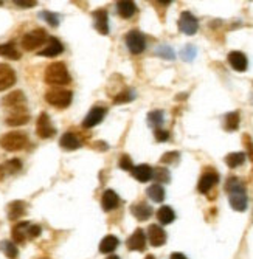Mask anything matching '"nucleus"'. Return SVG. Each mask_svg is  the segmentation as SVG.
Instances as JSON below:
<instances>
[{
  "label": "nucleus",
  "instance_id": "nucleus-1",
  "mask_svg": "<svg viewBox=\"0 0 253 259\" xmlns=\"http://www.w3.org/2000/svg\"><path fill=\"white\" fill-rule=\"evenodd\" d=\"M225 191L229 192V200H230V206L235 211L243 213L247 210L249 205V199H247V191L246 186L239 182L238 177H230L225 183Z\"/></svg>",
  "mask_w": 253,
  "mask_h": 259
},
{
  "label": "nucleus",
  "instance_id": "nucleus-2",
  "mask_svg": "<svg viewBox=\"0 0 253 259\" xmlns=\"http://www.w3.org/2000/svg\"><path fill=\"white\" fill-rule=\"evenodd\" d=\"M72 78L64 62H53L45 70V83L50 86H67Z\"/></svg>",
  "mask_w": 253,
  "mask_h": 259
},
{
  "label": "nucleus",
  "instance_id": "nucleus-3",
  "mask_svg": "<svg viewBox=\"0 0 253 259\" xmlns=\"http://www.w3.org/2000/svg\"><path fill=\"white\" fill-rule=\"evenodd\" d=\"M45 99L50 106L58 107V109H66L70 106V102L73 99V95L70 90L66 88H52L45 93Z\"/></svg>",
  "mask_w": 253,
  "mask_h": 259
},
{
  "label": "nucleus",
  "instance_id": "nucleus-4",
  "mask_svg": "<svg viewBox=\"0 0 253 259\" xmlns=\"http://www.w3.org/2000/svg\"><path fill=\"white\" fill-rule=\"evenodd\" d=\"M27 143H28V137L19 131L8 132L0 138V146H2L5 151H11V152L23 149L25 146H27Z\"/></svg>",
  "mask_w": 253,
  "mask_h": 259
},
{
  "label": "nucleus",
  "instance_id": "nucleus-5",
  "mask_svg": "<svg viewBox=\"0 0 253 259\" xmlns=\"http://www.w3.org/2000/svg\"><path fill=\"white\" fill-rule=\"evenodd\" d=\"M47 41V33L42 28H36L30 33H27L22 37V48L27 51H33L36 48H39L42 44Z\"/></svg>",
  "mask_w": 253,
  "mask_h": 259
},
{
  "label": "nucleus",
  "instance_id": "nucleus-6",
  "mask_svg": "<svg viewBox=\"0 0 253 259\" xmlns=\"http://www.w3.org/2000/svg\"><path fill=\"white\" fill-rule=\"evenodd\" d=\"M25 102H27V98H25L23 92L14 90V92L8 93L2 99V106L8 107L11 110V113H17V112H27V109H25Z\"/></svg>",
  "mask_w": 253,
  "mask_h": 259
},
{
  "label": "nucleus",
  "instance_id": "nucleus-7",
  "mask_svg": "<svg viewBox=\"0 0 253 259\" xmlns=\"http://www.w3.org/2000/svg\"><path fill=\"white\" fill-rule=\"evenodd\" d=\"M124 41H126V45H128V50L132 55H140L146 48V39L138 30H131L126 34Z\"/></svg>",
  "mask_w": 253,
  "mask_h": 259
},
{
  "label": "nucleus",
  "instance_id": "nucleus-8",
  "mask_svg": "<svg viewBox=\"0 0 253 259\" xmlns=\"http://www.w3.org/2000/svg\"><path fill=\"white\" fill-rule=\"evenodd\" d=\"M179 30L186 36H193L199 30V20L189 11H183L179 17Z\"/></svg>",
  "mask_w": 253,
  "mask_h": 259
},
{
  "label": "nucleus",
  "instance_id": "nucleus-9",
  "mask_svg": "<svg viewBox=\"0 0 253 259\" xmlns=\"http://www.w3.org/2000/svg\"><path fill=\"white\" fill-rule=\"evenodd\" d=\"M36 134H37V137H41V138H52V137H55L56 131H55L52 121H50L48 113L42 112L39 115V118H37V124H36Z\"/></svg>",
  "mask_w": 253,
  "mask_h": 259
},
{
  "label": "nucleus",
  "instance_id": "nucleus-10",
  "mask_svg": "<svg viewBox=\"0 0 253 259\" xmlns=\"http://www.w3.org/2000/svg\"><path fill=\"white\" fill-rule=\"evenodd\" d=\"M146 238L149 239V244L153 245V247H162V245L167 244V239H168L167 231L163 230L160 225H157V224L149 225Z\"/></svg>",
  "mask_w": 253,
  "mask_h": 259
},
{
  "label": "nucleus",
  "instance_id": "nucleus-11",
  "mask_svg": "<svg viewBox=\"0 0 253 259\" xmlns=\"http://www.w3.org/2000/svg\"><path fill=\"white\" fill-rule=\"evenodd\" d=\"M219 182V175L214 171H205L200 175L199 183H197V191L200 194H207L213 186H216V183Z\"/></svg>",
  "mask_w": 253,
  "mask_h": 259
},
{
  "label": "nucleus",
  "instance_id": "nucleus-12",
  "mask_svg": "<svg viewBox=\"0 0 253 259\" xmlns=\"http://www.w3.org/2000/svg\"><path fill=\"white\" fill-rule=\"evenodd\" d=\"M146 239L148 238L145 235V231L142 228H137L129 236L126 245H128V249L132 250V252H143L146 249Z\"/></svg>",
  "mask_w": 253,
  "mask_h": 259
},
{
  "label": "nucleus",
  "instance_id": "nucleus-13",
  "mask_svg": "<svg viewBox=\"0 0 253 259\" xmlns=\"http://www.w3.org/2000/svg\"><path fill=\"white\" fill-rule=\"evenodd\" d=\"M16 84V72L6 64H0V92Z\"/></svg>",
  "mask_w": 253,
  "mask_h": 259
},
{
  "label": "nucleus",
  "instance_id": "nucleus-14",
  "mask_svg": "<svg viewBox=\"0 0 253 259\" xmlns=\"http://www.w3.org/2000/svg\"><path fill=\"white\" fill-rule=\"evenodd\" d=\"M104 115H106V109L104 107H99V106L92 107L90 112L85 115V120L83 121V127H87V129L95 127L96 124H99L101 121H103Z\"/></svg>",
  "mask_w": 253,
  "mask_h": 259
},
{
  "label": "nucleus",
  "instance_id": "nucleus-15",
  "mask_svg": "<svg viewBox=\"0 0 253 259\" xmlns=\"http://www.w3.org/2000/svg\"><path fill=\"white\" fill-rule=\"evenodd\" d=\"M227 59H229V64L232 66V69L236 72H246L249 67L247 56L243 53V51H230Z\"/></svg>",
  "mask_w": 253,
  "mask_h": 259
},
{
  "label": "nucleus",
  "instance_id": "nucleus-16",
  "mask_svg": "<svg viewBox=\"0 0 253 259\" xmlns=\"http://www.w3.org/2000/svg\"><path fill=\"white\" fill-rule=\"evenodd\" d=\"M93 20H95V28L101 34H109V14L104 8H99L93 11Z\"/></svg>",
  "mask_w": 253,
  "mask_h": 259
},
{
  "label": "nucleus",
  "instance_id": "nucleus-17",
  "mask_svg": "<svg viewBox=\"0 0 253 259\" xmlns=\"http://www.w3.org/2000/svg\"><path fill=\"white\" fill-rule=\"evenodd\" d=\"M62 51H64V45L61 44L59 39H56V37H50V39H48L47 47L42 48V50L39 51V55H41V56H45V58H55V56L61 55Z\"/></svg>",
  "mask_w": 253,
  "mask_h": 259
},
{
  "label": "nucleus",
  "instance_id": "nucleus-18",
  "mask_svg": "<svg viewBox=\"0 0 253 259\" xmlns=\"http://www.w3.org/2000/svg\"><path fill=\"white\" fill-rule=\"evenodd\" d=\"M118 205H120L118 194L113 189H106L103 192V197H101V206H103V210L112 211V210H115Z\"/></svg>",
  "mask_w": 253,
  "mask_h": 259
},
{
  "label": "nucleus",
  "instance_id": "nucleus-19",
  "mask_svg": "<svg viewBox=\"0 0 253 259\" xmlns=\"http://www.w3.org/2000/svg\"><path fill=\"white\" fill-rule=\"evenodd\" d=\"M131 213L134 214L137 221L143 222V221H148V219L153 216V208L145 202H138V203H134L131 206Z\"/></svg>",
  "mask_w": 253,
  "mask_h": 259
},
{
  "label": "nucleus",
  "instance_id": "nucleus-20",
  "mask_svg": "<svg viewBox=\"0 0 253 259\" xmlns=\"http://www.w3.org/2000/svg\"><path fill=\"white\" fill-rule=\"evenodd\" d=\"M153 168H151L149 165H138V166H134L132 168V177L135 180H138V182H149L151 178H153Z\"/></svg>",
  "mask_w": 253,
  "mask_h": 259
},
{
  "label": "nucleus",
  "instance_id": "nucleus-21",
  "mask_svg": "<svg viewBox=\"0 0 253 259\" xmlns=\"http://www.w3.org/2000/svg\"><path fill=\"white\" fill-rule=\"evenodd\" d=\"M59 145H61L62 149H66V151H75V149H78L81 146V140L73 132H66L64 135L61 137Z\"/></svg>",
  "mask_w": 253,
  "mask_h": 259
},
{
  "label": "nucleus",
  "instance_id": "nucleus-22",
  "mask_svg": "<svg viewBox=\"0 0 253 259\" xmlns=\"http://www.w3.org/2000/svg\"><path fill=\"white\" fill-rule=\"evenodd\" d=\"M28 227H30L28 222H20V224H16L14 227H12L11 236H12V239H14L16 244H25V241L28 239V236H27Z\"/></svg>",
  "mask_w": 253,
  "mask_h": 259
},
{
  "label": "nucleus",
  "instance_id": "nucleus-23",
  "mask_svg": "<svg viewBox=\"0 0 253 259\" xmlns=\"http://www.w3.org/2000/svg\"><path fill=\"white\" fill-rule=\"evenodd\" d=\"M117 11L123 19H131L137 12V6L131 0H121V2H117Z\"/></svg>",
  "mask_w": 253,
  "mask_h": 259
},
{
  "label": "nucleus",
  "instance_id": "nucleus-24",
  "mask_svg": "<svg viewBox=\"0 0 253 259\" xmlns=\"http://www.w3.org/2000/svg\"><path fill=\"white\" fill-rule=\"evenodd\" d=\"M118 238L117 236H113V235H107L103 238V241H101L99 244V252L101 253H104V255H110L112 252H115L117 247H118Z\"/></svg>",
  "mask_w": 253,
  "mask_h": 259
},
{
  "label": "nucleus",
  "instance_id": "nucleus-25",
  "mask_svg": "<svg viewBox=\"0 0 253 259\" xmlns=\"http://www.w3.org/2000/svg\"><path fill=\"white\" fill-rule=\"evenodd\" d=\"M27 211V206L22 200H14L8 205V219L9 221H16V219L22 217Z\"/></svg>",
  "mask_w": 253,
  "mask_h": 259
},
{
  "label": "nucleus",
  "instance_id": "nucleus-26",
  "mask_svg": "<svg viewBox=\"0 0 253 259\" xmlns=\"http://www.w3.org/2000/svg\"><path fill=\"white\" fill-rule=\"evenodd\" d=\"M157 219H159V222L162 225H169L171 222H174V219H175V213L174 210L171 208V206H162V208H159L157 211Z\"/></svg>",
  "mask_w": 253,
  "mask_h": 259
},
{
  "label": "nucleus",
  "instance_id": "nucleus-27",
  "mask_svg": "<svg viewBox=\"0 0 253 259\" xmlns=\"http://www.w3.org/2000/svg\"><path fill=\"white\" fill-rule=\"evenodd\" d=\"M239 121H241V116H239V112H230V113H227V115H225V120H224L225 131H229V132L238 131Z\"/></svg>",
  "mask_w": 253,
  "mask_h": 259
},
{
  "label": "nucleus",
  "instance_id": "nucleus-28",
  "mask_svg": "<svg viewBox=\"0 0 253 259\" xmlns=\"http://www.w3.org/2000/svg\"><path fill=\"white\" fill-rule=\"evenodd\" d=\"M146 192H148V197H149L151 200H153V202L160 203V202L165 200V189H163V186L159 185V183L151 185V186L148 188Z\"/></svg>",
  "mask_w": 253,
  "mask_h": 259
},
{
  "label": "nucleus",
  "instance_id": "nucleus-29",
  "mask_svg": "<svg viewBox=\"0 0 253 259\" xmlns=\"http://www.w3.org/2000/svg\"><path fill=\"white\" fill-rule=\"evenodd\" d=\"M0 56H3V58H8V59H19L20 58V53H19V50L16 48V45L9 42V44H3V45H0Z\"/></svg>",
  "mask_w": 253,
  "mask_h": 259
},
{
  "label": "nucleus",
  "instance_id": "nucleus-30",
  "mask_svg": "<svg viewBox=\"0 0 253 259\" xmlns=\"http://www.w3.org/2000/svg\"><path fill=\"white\" fill-rule=\"evenodd\" d=\"M0 252H2L8 259H16L17 255H19L16 244L11 242V241H2L0 242Z\"/></svg>",
  "mask_w": 253,
  "mask_h": 259
},
{
  "label": "nucleus",
  "instance_id": "nucleus-31",
  "mask_svg": "<svg viewBox=\"0 0 253 259\" xmlns=\"http://www.w3.org/2000/svg\"><path fill=\"white\" fill-rule=\"evenodd\" d=\"M30 115L28 112H17V113H11L6 118V124L9 126H22L25 123H28Z\"/></svg>",
  "mask_w": 253,
  "mask_h": 259
},
{
  "label": "nucleus",
  "instance_id": "nucleus-32",
  "mask_svg": "<svg viewBox=\"0 0 253 259\" xmlns=\"http://www.w3.org/2000/svg\"><path fill=\"white\" fill-rule=\"evenodd\" d=\"M246 162V154L244 152H232L225 157V163L229 168H238L244 165Z\"/></svg>",
  "mask_w": 253,
  "mask_h": 259
},
{
  "label": "nucleus",
  "instance_id": "nucleus-33",
  "mask_svg": "<svg viewBox=\"0 0 253 259\" xmlns=\"http://www.w3.org/2000/svg\"><path fill=\"white\" fill-rule=\"evenodd\" d=\"M163 120H165V116H163V110H153V112L148 113V124L151 127H154V129L162 127Z\"/></svg>",
  "mask_w": 253,
  "mask_h": 259
},
{
  "label": "nucleus",
  "instance_id": "nucleus-34",
  "mask_svg": "<svg viewBox=\"0 0 253 259\" xmlns=\"http://www.w3.org/2000/svg\"><path fill=\"white\" fill-rule=\"evenodd\" d=\"M153 178L157 180L159 185H162V183H169V182H171V174H169V171L167 170V168L159 166V168H156V170L153 171Z\"/></svg>",
  "mask_w": 253,
  "mask_h": 259
},
{
  "label": "nucleus",
  "instance_id": "nucleus-35",
  "mask_svg": "<svg viewBox=\"0 0 253 259\" xmlns=\"http://www.w3.org/2000/svg\"><path fill=\"white\" fill-rule=\"evenodd\" d=\"M3 166L6 170V174H16L22 170V162L19 159H11L6 163H3Z\"/></svg>",
  "mask_w": 253,
  "mask_h": 259
},
{
  "label": "nucleus",
  "instance_id": "nucleus-36",
  "mask_svg": "<svg viewBox=\"0 0 253 259\" xmlns=\"http://www.w3.org/2000/svg\"><path fill=\"white\" fill-rule=\"evenodd\" d=\"M196 53H197V50L194 45H185L180 51V55H182V59L186 61V62H191L194 58H196Z\"/></svg>",
  "mask_w": 253,
  "mask_h": 259
},
{
  "label": "nucleus",
  "instance_id": "nucleus-37",
  "mask_svg": "<svg viewBox=\"0 0 253 259\" xmlns=\"http://www.w3.org/2000/svg\"><path fill=\"white\" fill-rule=\"evenodd\" d=\"M134 99V92L132 90H123V92L120 95L115 96V104H124V102H129Z\"/></svg>",
  "mask_w": 253,
  "mask_h": 259
},
{
  "label": "nucleus",
  "instance_id": "nucleus-38",
  "mask_svg": "<svg viewBox=\"0 0 253 259\" xmlns=\"http://www.w3.org/2000/svg\"><path fill=\"white\" fill-rule=\"evenodd\" d=\"M41 16L50 25V27H58L59 25V17H58V14H55V12L44 11V12H41Z\"/></svg>",
  "mask_w": 253,
  "mask_h": 259
},
{
  "label": "nucleus",
  "instance_id": "nucleus-39",
  "mask_svg": "<svg viewBox=\"0 0 253 259\" xmlns=\"http://www.w3.org/2000/svg\"><path fill=\"white\" fill-rule=\"evenodd\" d=\"M156 53H157L159 56H162V58H165V59H174V58H175L174 50H172L171 47H168V45H162V47H159Z\"/></svg>",
  "mask_w": 253,
  "mask_h": 259
},
{
  "label": "nucleus",
  "instance_id": "nucleus-40",
  "mask_svg": "<svg viewBox=\"0 0 253 259\" xmlns=\"http://www.w3.org/2000/svg\"><path fill=\"white\" fill-rule=\"evenodd\" d=\"M118 166L121 168V170L124 171H132V168H134V163H132V159L129 157V155H121L120 160H118Z\"/></svg>",
  "mask_w": 253,
  "mask_h": 259
},
{
  "label": "nucleus",
  "instance_id": "nucleus-41",
  "mask_svg": "<svg viewBox=\"0 0 253 259\" xmlns=\"http://www.w3.org/2000/svg\"><path fill=\"white\" fill-rule=\"evenodd\" d=\"M179 157H180V155H179V152H177V151H172V152H167L165 155H163V157L160 159V162L162 163H177V162H179Z\"/></svg>",
  "mask_w": 253,
  "mask_h": 259
},
{
  "label": "nucleus",
  "instance_id": "nucleus-42",
  "mask_svg": "<svg viewBox=\"0 0 253 259\" xmlns=\"http://www.w3.org/2000/svg\"><path fill=\"white\" fill-rule=\"evenodd\" d=\"M154 137H156L157 141L163 143V141H168V140H169V132L165 131V129L159 127V129H154Z\"/></svg>",
  "mask_w": 253,
  "mask_h": 259
},
{
  "label": "nucleus",
  "instance_id": "nucleus-43",
  "mask_svg": "<svg viewBox=\"0 0 253 259\" xmlns=\"http://www.w3.org/2000/svg\"><path fill=\"white\" fill-rule=\"evenodd\" d=\"M39 235H41V227H39V225H31V224H30L28 233H27L28 239H34V238H37Z\"/></svg>",
  "mask_w": 253,
  "mask_h": 259
},
{
  "label": "nucleus",
  "instance_id": "nucleus-44",
  "mask_svg": "<svg viewBox=\"0 0 253 259\" xmlns=\"http://www.w3.org/2000/svg\"><path fill=\"white\" fill-rule=\"evenodd\" d=\"M14 3L20 8H33V6H36L37 2H34V0H16Z\"/></svg>",
  "mask_w": 253,
  "mask_h": 259
},
{
  "label": "nucleus",
  "instance_id": "nucleus-45",
  "mask_svg": "<svg viewBox=\"0 0 253 259\" xmlns=\"http://www.w3.org/2000/svg\"><path fill=\"white\" fill-rule=\"evenodd\" d=\"M244 143L247 145L249 154H250V160L253 162V143H252V138L249 135H244Z\"/></svg>",
  "mask_w": 253,
  "mask_h": 259
},
{
  "label": "nucleus",
  "instance_id": "nucleus-46",
  "mask_svg": "<svg viewBox=\"0 0 253 259\" xmlns=\"http://www.w3.org/2000/svg\"><path fill=\"white\" fill-rule=\"evenodd\" d=\"M169 259H188L183 253H172Z\"/></svg>",
  "mask_w": 253,
  "mask_h": 259
},
{
  "label": "nucleus",
  "instance_id": "nucleus-47",
  "mask_svg": "<svg viewBox=\"0 0 253 259\" xmlns=\"http://www.w3.org/2000/svg\"><path fill=\"white\" fill-rule=\"evenodd\" d=\"M6 177V170L3 165H0V180H3Z\"/></svg>",
  "mask_w": 253,
  "mask_h": 259
},
{
  "label": "nucleus",
  "instance_id": "nucleus-48",
  "mask_svg": "<svg viewBox=\"0 0 253 259\" xmlns=\"http://www.w3.org/2000/svg\"><path fill=\"white\" fill-rule=\"evenodd\" d=\"M107 259H120V258H118V256H115V255H110Z\"/></svg>",
  "mask_w": 253,
  "mask_h": 259
},
{
  "label": "nucleus",
  "instance_id": "nucleus-49",
  "mask_svg": "<svg viewBox=\"0 0 253 259\" xmlns=\"http://www.w3.org/2000/svg\"><path fill=\"white\" fill-rule=\"evenodd\" d=\"M145 259H156V258H154V256H153V255H149V256H146V258H145Z\"/></svg>",
  "mask_w": 253,
  "mask_h": 259
},
{
  "label": "nucleus",
  "instance_id": "nucleus-50",
  "mask_svg": "<svg viewBox=\"0 0 253 259\" xmlns=\"http://www.w3.org/2000/svg\"><path fill=\"white\" fill-rule=\"evenodd\" d=\"M0 3H2V2H0Z\"/></svg>",
  "mask_w": 253,
  "mask_h": 259
}]
</instances>
